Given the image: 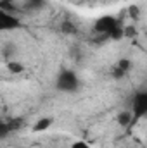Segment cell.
<instances>
[{
	"label": "cell",
	"mask_w": 147,
	"mask_h": 148,
	"mask_svg": "<svg viewBox=\"0 0 147 148\" xmlns=\"http://www.w3.org/2000/svg\"><path fill=\"white\" fill-rule=\"evenodd\" d=\"M94 33L112 38V40H119V38L125 36V28H123V24H121V21L118 17H114V16H101L94 23Z\"/></svg>",
	"instance_id": "6da1fadb"
},
{
	"label": "cell",
	"mask_w": 147,
	"mask_h": 148,
	"mask_svg": "<svg viewBox=\"0 0 147 148\" xmlns=\"http://www.w3.org/2000/svg\"><path fill=\"white\" fill-rule=\"evenodd\" d=\"M80 88V77L71 69H62L55 76V90L61 93H74Z\"/></svg>",
	"instance_id": "7a4b0ae2"
},
{
	"label": "cell",
	"mask_w": 147,
	"mask_h": 148,
	"mask_svg": "<svg viewBox=\"0 0 147 148\" xmlns=\"http://www.w3.org/2000/svg\"><path fill=\"white\" fill-rule=\"evenodd\" d=\"M130 112H132L135 122L139 119L147 117V90H139L133 93L132 103H130Z\"/></svg>",
	"instance_id": "3957f363"
},
{
	"label": "cell",
	"mask_w": 147,
	"mask_h": 148,
	"mask_svg": "<svg viewBox=\"0 0 147 148\" xmlns=\"http://www.w3.org/2000/svg\"><path fill=\"white\" fill-rule=\"evenodd\" d=\"M19 28H21V21L14 14L7 12L3 9L2 14H0V29L2 31H14V29H19Z\"/></svg>",
	"instance_id": "277c9868"
},
{
	"label": "cell",
	"mask_w": 147,
	"mask_h": 148,
	"mask_svg": "<svg viewBox=\"0 0 147 148\" xmlns=\"http://www.w3.org/2000/svg\"><path fill=\"white\" fill-rule=\"evenodd\" d=\"M130 67H132L130 59H119L118 64L114 66V77H121V76H125V74L130 71Z\"/></svg>",
	"instance_id": "5b68a950"
},
{
	"label": "cell",
	"mask_w": 147,
	"mask_h": 148,
	"mask_svg": "<svg viewBox=\"0 0 147 148\" xmlns=\"http://www.w3.org/2000/svg\"><path fill=\"white\" fill-rule=\"evenodd\" d=\"M133 122H135V119H133V115H132L130 110H125V112H119V114H118V124H119L121 127H128V126H132Z\"/></svg>",
	"instance_id": "8992f818"
},
{
	"label": "cell",
	"mask_w": 147,
	"mask_h": 148,
	"mask_svg": "<svg viewBox=\"0 0 147 148\" xmlns=\"http://www.w3.org/2000/svg\"><path fill=\"white\" fill-rule=\"evenodd\" d=\"M52 122H54V119H50V117H43V119H40L37 124L33 126V133H42V131H47L50 126H52Z\"/></svg>",
	"instance_id": "52a82bcc"
},
{
	"label": "cell",
	"mask_w": 147,
	"mask_h": 148,
	"mask_svg": "<svg viewBox=\"0 0 147 148\" xmlns=\"http://www.w3.org/2000/svg\"><path fill=\"white\" fill-rule=\"evenodd\" d=\"M69 148H90V145L87 141H83V140H76L69 145Z\"/></svg>",
	"instance_id": "ba28073f"
},
{
	"label": "cell",
	"mask_w": 147,
	"mask_h": 148,
	"mask_svg": "<svg viewBox=\"0 0 147 148\" xmlns=\"http://www.w3.org/2000/svg\"><path fill=\"white\" fill-rule=\"evenodd\" d=\"M9 69H10L12 73H21V71H23V66H19V64H14V62H10V64H9Z\"/></svg>",
	"instance_id": "9c48e42d"
},
{
	"label": "cell",
	"mask_w": 147,
	"mask_h": 148,
	"mask_svg": "<svg viewBox=\"0 0 147 148\" xmlns=\"http://www.w3.org/2000/svg\"><path fill=\"white\" fill-rule=\"evenodd\" d=\"M10 2H24V0H3V3H10ZM26 2H40V0H26Z\"/></svg>",
	"instance_id": "30bf717a"
}]
</instances>
